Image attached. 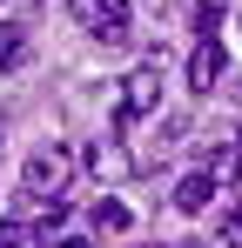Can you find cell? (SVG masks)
Returning <instances> with one entry per match:
<instances>
[{
    "label": "cell",
    "mask_w": 242,
    "mask_h": 248,
    "mask_svg": "<svg viewBox=\"0 0 242 248\" xmlns=\"http://www.w3.org/2000/svg\"><path fill=\"white\" fill-rule=\"evenodd\" d=\"M20 54H27V34H20L14 20H0V74H7V67H20Z\"/></svg>",
    "instance_id": "cell-8"
},
{
    "label": "cell",
    "mask_w": 242,
    "mask_h": 248,
    "mask_svg": "<svg viewBox=\"0 0 242 248\" xmlns=\"http://www.w3.org/2000/svg\"><path fill=\"white\" fill-rule=\"evenodd\" d=\"M68 7H74V20L94 41H108V47L128 41V0H68Z\"/></svg>",
    "instance_id": "cell-3"
},
{
    "label": "cell",
    "mask_w": 242,
    "mask_h": 248,
    "mask_svg": "<svg viewBox=\"0 0 242 248\" xmlns=\"http://www.w3.org/2000/svg\"><path fill=\"white\" fill-rule=\"evenodd\" d=\"M222 67H229L222 41H215V34H202V41H195V54H189V87H195V94H208V87L222 81Z\"/></svg>",
    "instance_id": "cell-4"
},
{
    "label": "cell",
    "mask_w": 242,
    "mask_h": 248,
    "mask_svg": "<svg viewBox=\"0 0 242 248\" xmlns=\"http://www.w3.org/2000/svg\"><path fill=\"white\" fill-rule=\"evenodd\" d=\"M202 168H208V174L229 188V181L242 174V141H222V148H208V155H202Z\"/></svg>",
    "instance_id": "cell-7"
},
{
    "label": "cell",
    "mask_w": 242,
    "mask_h": 248,
    "mask_svg": "<svg viewBox=\"0 0 242 248\" xmlns=\"http://www.w3.org/2000/svg\"><path fill=\"white\" fill-rule=\"evenodd\" d=\"M155 101H161V61H141L128 81H121V101H115V127H135V121H148L155 114Z\"/></svg>",
    "instance_id": "cell-2"
},
{
    "label": "cell",
    "mask_w": 242,
    "mask_h": 248,
    "mask_svg": "<svg viewBox=\"0 0 242 248\" xmlns=\"http://www.w3.org/2000/svg\"><path fill=\"white\" fill-rule=\"evenodd\" d=\"M47 248H87V242H81V235H54Z\"/></svg>",
    "instance_id": "cell-11"
},
{
    "label": "cell",
    "mask_w": 242,
    "mask_h": 248,
    "mask_svg": "<svg viewBox=\"0 0 242 248\" xmlns=\"http://www.w3.org/2000/svg\"><path fill=\"white\" fill-rule=\"evenodd\" d=\"M94 228H101V235H121V228H128V208L121 202H94Z\"/></svg>",
    "instance_id": "cell-9"
},
{
    "label": "cell",
    "mask_w": 242,
    "mask_h": 248,
    "mask_svg": "<svg viewBox=\"0 0 242 248\" xmlns=\"http://www.w3.org/2000/svg\"><path fill=\"white\" fill-rule=\"evenodd\" d=\"M0 248H34V221H0Z\"/></svg>",
    "instance_id": "cell-10"
},
{
    "label": "cell",
    "mask_w": 242,
    "mask_h": 248,
    "mask_svg": "<svg viewBox=\"0 0 242 248\" xmlns=\"http://www.w3.org/2000/svg\"><path fill=\"white\" fill-rule=\"evenodd\" d=\"M215 195H222V181H215L208 168H189V174L175 181V208H182V215H202V208L215 202Z\"/></svg>",
    "instance_id": "cell-5"
},
{
    "label": "cell",
    "mask_w": 242,
    "mask_h": 248,
    "mask_svg": "<svg viewBox=\"0 0 242 248\" xmlns=\"http://www.w3.org/2000/svg\"><path fill=\"white\" fill-rule=\"evenodd\" d=\"M229 228H236V235H242V195H236V215H229Z\"/></svg>",
    "instance_id": "cell-12"
},
{
    "label": "cell",
    "mask_w": 242,
    "mask_h": 248,
    "mask_svg": "<svg viewBox=\"0 0 242 248\" xmlns=\"http://www.w3.org/2000/svg\"><path fill=\"white\" fill-rule=\"evenodd\" d=\"M81 161H87V174H101V181H115V174H128V168H135V161H128V155L115 148V141H94Z\"/></svg>",
    "instance_id": "cell-6"
},
{
    "label": "cell",
    "mask_w": 242,
    "mask_h": 248,
    "mask_svg": "<svg viewBox=\"0 0 242 248\" xmlns=\"http://www.w3.org/2000/svg\"><path fill=\"white\" fill-rule=\"evenodd\" d=\"M68 174H74V148H61V141H40L27 168H20V195L34 202V195H61L68 188Z\"/></svg>",
    "instance_id": "cell-1"
}]
</instances>
